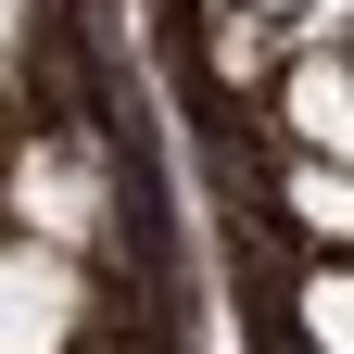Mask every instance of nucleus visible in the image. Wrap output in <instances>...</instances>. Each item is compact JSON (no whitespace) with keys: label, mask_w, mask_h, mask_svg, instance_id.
Returning <instances> with one entry per match:
<instances>
[{"label":"nucleus","mask_w":354,"mask_h":354,"mask_svg":"<svg viewBox=\"0 0 354 354\" xmlns=\"http://www.w3.org/2000/svg\"><path fill=\"white\" fill-rule=\"evenodd\" d=\"M13 215H26V241H51V253H88V241H114L102 152H88L76 127H38V140L13 152Z\"/></svg>","instance_id":"1"},{"label":"nucleus","mask_w":354,"mask_h":354,"mask_svg":"<svg viewBox=\"0 0 354 354\" xmlns=\"http://www.w3.org/2000/svg\"><path fill=\"white\" fill-rule=\"evenodd\" d=\"M88 329V279L51 241H0V354H76Z\"/></svg>","instance_id":"2"},{"label":"nucleus","mask_w":354,"mask_h":354,"mask_svg":"<svg viewBox=\"0 0 354 354\" xmlns=\"http://www.w3.org/2000/svg\"><path fill=\"white\" fill-rule=\"evenodd\" d=\"M279 114H291V140L317 152V165L354 177V64H342V51H304L291 88H279Z\"/></svg>","instance_id":"3"},{"label":"nucleus","mask_w":354,"mask_h":354,"mask_svg":"<svg viewBox=\"0 0 354 354\" xmlns=\"http://www.w3.org/2000/svg\"><path fill=\"white\" fill-rule=\"evenodd\" d=\"M291 215H304L329 253H354V177H342V165H304V177H291Z\"/></svg>","instance_id":"4"},{"label":"nucleus","mask_w":354,"mask_h":354,"mask_svg":"<svg viewBox=\"0 0 354 354\" xmlns=\"http://www.w3.org/2000/svg\"><path fill=\"white\" fill-rule=\"evenodd\" d=\"M304 342L354 354V266H317V279H304Z\"/></svg>","instance_id":"5"},{"label":"nucleus","mask_w":354,"mask_h":354,"mask_svg":"<svg viewBox=\"0 0 354 354\" xmlns=\"http://www.w3.org/2000/svg\"><path fill=\"white\" fill-rule=\"evenodd\" d=\"M317 13V51H342V26H354V0H304Z\"/></svg>","instance_id":"6"},{"label":"nucleus","mask_w":354,"mask_h":354,"mask_svg":"<svg viewBox=\"0 0 354 354\" xmlns=\"http://www.w3.org/2000/svg\"><path fill=\"white\" fill-rule=\"evenodd\" d=\"M13 51H26V0H0V76H13Z\"/></svg>","instance_id":"7"},{"label":"nucleus","mask_w":354,"mask_h":354,"mask_svg":"<svg viewBox=\"0 0 354 354\" xmlns=\"http://www.w3.org/2000/svg\"><path fill=\"white\" fill-rule=\"evenodd\" d=\"M76 354H88V342H76Z\"/></svg>","instance_id":"8"}]
</instances>
